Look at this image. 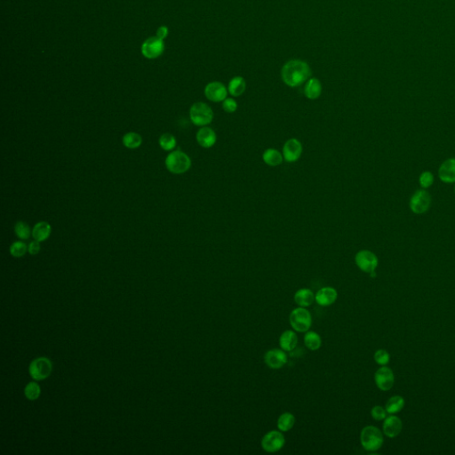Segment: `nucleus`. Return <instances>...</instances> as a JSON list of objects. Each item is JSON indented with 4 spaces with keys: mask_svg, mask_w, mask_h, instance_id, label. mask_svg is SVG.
Returning <instances> with one entry per match:
<instances>
[{
    "mask_svg": "<svg viewBox=\"0 0 455 455\" xmlns=\"http://www.w3.org/2000/svg\"><path fill=\"white\" fill-rule=\"evenodd\" d=\"M311 70L306 61L291 60L284 63L281 70V78L286 86L297 88L309 80Z\"/></svg>",
    "mask_w": 455,
    "mask_h": 455,
    "instance_id": "1",
    "label": "nucleus"
},
{
    "mask_svg": "<svg viewBox=\"0 0 455 455\" xmlns=\"http://www.w3.org/2000/svg\"><path fill=\"white\" fill-rule=\"evenodd\" d=\"M360 442L364 450L368 452L378 451L383 445V435L376 427L366 426L362 429L360 434Z\"/></svg>",
    "mask_w": 455,
    "mask_h": 455,
    "instance_id": "2",
    "label": "nucleus"
},
{
    "mask_svg": "<svg viewBox=\"0 0 455 455\" xmlns=\"http://www.w3.org/2000/svg\"><path fill=\"white\" fill-rule=\"evenodd\" d=\"M53 363L46 357H40L31 361L29 366V373L36 381L46 380L53 372Z\"/></svg>",
    "mask_w": 455,
    "mask_h": 455,
    "instance_id": "3",
    "label": "nucleus"
},
{
    "mask_svg": "<svg viewBox=\"0 0 455 455\" xmlns=\"http://www.w3.org/2000/svg\"><path fill=\"white\" fill-rule=\"evenodd\" d=\"M290 324L298 333H306L311 327L312 317L306 308L298 307L291 312L289 317Z\"/></svg>",
    "mask_w": 455,
    "mask_h": 455,
    "instance_id": "4",
    "label": "nucleus"
},
{
    "mask_svg": "<svg viewBox=\"0 0 455 455\" xmlns=\"http://www.w3.org/2000/svg\"><path fill=\"white\" fill-rule=\"evenodd\" d=\"M166 166L171 173L175 175H182L190 168L191 160L187 154L181 150H176L167 156Z\"/></svg>",
    "mask_w": 455,
    "mask_h": 455,
    "instance_id": "5",
    "label": "nucleus"
},
{
    "mask_svg": "<svg viewBox=\"0 0 455 455\" xmlns=\"http://www.w3.org/2000/svg\"><path fill=\"white\" fill-rule=\"evenodd\" d=\"M189 117L195 126L206 127L213 121L214 112L210 106L200 101L191 106L189 110Z\"/></svg>",
    "mask_w": 455,
    "mask_h": 455,
    "instance_id": "6",
    "label": "nucleus"
},
{
    "mask_svg": "<svg viewBox=\"0 0 455 455\" xmlns=\"http://www.w3.org/2000/svg\"><path fill=\"white\" fill-rule=\"evenodd\" d=\"M355 262L357 266L363 272L370 274L372 277H375V270L378 267V258L376 255L369 250H361L355 256Z\"/></svg>",
    "mask_w": 455,
    "mask_h": 455,
    "instance_id": "7",
    "label": "nucleus"
},
{
    "mask_svg": "<svg viewBox=\"0 0 455 455\" xmlns=\"http://www.w3.org/2000/svg\"><path fill=\"white\" fill-rule=\"evenodd\" d=\"M285 444V438L283 432L278 430H271L265 434L262 438V447L267 453H276L280 451Z\"/></svg>",
    "mask_w": 455,
    "mask_h": 455,
    "instance_id": "8",
    "label": "nucleus"
},
{
    "mask_svg": "<svg viewBox=\"0 0 455 455\" xmlns=\"http://www.w3.org/2000/svg\"><path fill=\"white\" fill-rule=\"evenodd\" d=\"M431 205V197L427 190H417L410 200V208L411 212L417 215L424 214L429 210Z\"/></svg>",
    "mask_w": 455,
    "mask_h": 455,
    "instance_id": "9",
    "label": "nucleus"
},
{
    "mask_svg": "<svg viewBox=\"0 0 455 455\" xmlns=\"http://www.w3.org/2000/svg\"><path fill=\"white\" fill-rule=\"evenodd\" d=\"M374 381L380 390L388 391L394 385V373L390 368L384 365L377 370L374 374Z\"/></svg>",
    "mask_w": 455,
    "mask_h": 455,
    "instance_id": "10",
    "label": "nucleus"
},
{
    "mask_svg": "<svg viewBox=\"0 0 455 455\" xmlns=\"http://www.w3.org/2000/svg\"><path fill=\"white\" fill-rule=\"evenodd\" d=\"M228 89L222 82L215 81L206 85L205 95L211 101L221 102L224 101L228 95Z\"/></svg>",
    "mask_w": 455,
    "mask_h": 455,
    "instance_id": "11",
    "label": "nucleus"
},
{
    "mask_svg": "<svg viewBox=\"0 0 455 455\" xmlns=\"http://www.w3.org/2000/svg\"><path fill=\"white\" fill-rule=\"evenodd\" d=\"M264 362L272 369H280L287 363V355L282 349H273L264 355Z\"/></svg>",
    "mask_w": 455,
    "mask_h": 455,
    "instance_id": "12",
    "label": "nucleus"
},
{
    "mask_svg": "<svg viewBox=\"0 0 455 455\" xmlns=\"http://www.w3.org/2000/svg\"><path fill=\"white\" fill-rule=\"evenodd\" d=\"M302 144L297 139H289L283 147V157L286 162L293 163L302 157Z\"/></svg>",
    "mask_w": 455,
    "mask_h": 455,
    "instance_id": "13",
    "label": "nucleus"
},
{
    "mask_svg": "<svg viewBox=\"0 0 455 455\" xmlns=\"http://www.w3.org/2000/svg\"><path fill=\"white\" fill-rule=\"evenodd\" d=\"M164 51V44L161 40L158 38H150L146 40L142 46L141 52L143 55L149 59H154L159 56Z\"/></svg>",
    "mask_w": 455,
    "mask_h": 455,
    "instance_id": "14",
    "label": "nucleus"
},
{
    "mask_svg": "<svg viewBox=\"0 0 455 455\" xmlns=\"http://www.w3.org/2000/svg\"><path fill=\"white\" fill-rule=\"evenodd\" d=\"M338 292L336 289L331 286H324L319 289L315 294V302L322 307L331 306L336 302Z\"/></svg>",
    "mask_w": 455,
    "mask_h": 455,
    "instance_id": "15",
    "label": "nucleus"
},
{
    "mask_svg": "<svg viewBox=\"0 0 455 455\" xmlns=\"http://www.w3.org/2000/svg\"><path fill=\"white\" fill-rule=\"evenodd\" d=\"M197 141L203 148H212L216 143L217 136L210 127H203L197 133Z\"/></svg>",
    "mask_w": 455,
    "mask_h": 455,
    "instance_id": "16",
    "label": "nucleus"
},
{
    "mask_svg": "<svg viewBox=\"0 0 455 455\" xmlns=\"http://www.w3.org/2000/svg\"><path fill=\"white\" fill-rule=\"evenodd\" d=\"M402 421L397 416L386 417L383 422V432L388 438H396L402 430Z\"/></svg>",
    "mask_w": 455,
    "mask_h": 455,
    "instance_id": "17",
    "label": "nucleus"
},
{
    "mask_svg": "<svg viewBox=\"0 0 455 455\" xmlns=\"http://www.w3.org/2000/svg\"><path fill=\"white\" fill-rule=\"evenodd\" d=\"M438 175L446 183L455 182V158H449L443 163L439 167Z\"/></svg>",
    "mask_w": 455,
    "mask_h": 455,
    "instance_id": "18",
    "label": "nucleus"
},
{
    "mask_svg": "<svg viewBox=\"0 0 455 455\" xmlns=\"http://www.w3.org/2000/svg\"><path fill=\"white\" fill-rule=\"evenodd\" d=\"M298 344L297 334L293 330H286L279 337V346L285 352L293 351Z\"/></svg>",
    "mask_w": 455,
    "mask_h": 455,
    "instance_id": "19",
    "label": "nucleus"
},
{
    "mask_svg": "<svg viewBox=\"0 0 455 455\" xmlns=\"http://www.w3.org/2000/svg\"><path fill=\"white\" fill-rule=\"evenodd\" d=\"M293 299H294V302L297 304L298 306L308 308L315 302V294L311 289H299L294 294Z\"/></svg>",
    "mask_w": 455,
    "mask_h": 455,
    "instance_id": "20",
    "label": "nucleus"
},
{
    "mask_svg": "<svg viewBox=\"0 0 455 455\" xmlns=\"http://www.w3.org/2000/svg\"><path fill=\"white\" fill-rule=\"evenodd\" d=\"M322 93V84L316 78L309 79L304 87V94L310 100H316Z\"/></svg>",
    "mask_w": 455,
    "mask_h": 455,
    "instance_id": "21",
    "label": "nucleus"
},
{
    "mask_svg": "<svg viewBox=\"0 0 455 455\" xmlns=\"http://www.w3.org/2000/svg\"><path fill=\"white\" fill-rule=\"evenodd\" d=\"M51 231H52V228L48 223L40 222L39 224H36L33 228L32 236L35 240L43 242L48 238L49 236L51 235Z\"/></svg>",
    "mask_w": 455,
    "mask_h": 455,
    "instance_id": "22",
    "label": "nucleus"
},
{
    "mask_svg": "<svg viewBox=\"0 0 455 455\" xmlns=\"http://www.w3.org/2000/svg\"><path fill=\"white\" fill-rule=\"evenodd\" d=\"M245 88H246V82H245V79L240 76H236L229 81L228 91L232 96L238 97L241 96L245 92Z\"/></svg>",
    "mask_w": 455,
    "mask_h": 455,
    "instance_id": "23",
    "label": "nucleus"
},
{
    "mask_svg": "<svg viewBox=\"0 0 455 455\" xmlns=\"http://www.w3.org/2000/svg\"><path fill=\"white\" fill-rule=\"evenodd\" d=\"M263 161L270 167H277L283 163V155L275 149H268L263 155Z\"/></svg>",
    "mask_w": 455,
    "mask_h": 455,
    "instance_id": "24",
    "label": "nucleus"
},
{
    "mask_svg": "<svg viewBox=\"0 0 455 455\" xmlns=\"http://www.w3.org/2000/svg\"><path fill=\"white\" fill-rule=\"evenodd\" d=\"M295 416L293 413L285 411L282 413L278 419H277V429H279L282 432H287L289 430L293 429V426L295 424Z\"/></svg>",
    "mask_w": 455,
    "mask_h": 455,
    "instance_id": "25",
    "label": "nucleus"
},
{
    "mask_svg": "<svg viewBox=\"0 0 455 455\" xmlns=\"http://www.w3.org/2000/svg\"><path fill=\"white\" fill-rule=\"evenodd\" d=\"M304 344L306 346L307 349L316 351L321 348L322 339L319 334L314 331H308L304 335Z\"/></svg>",
    "mask_w": 455,
    "mask_h": 455,
    "instance_id": "26",
    "label": "nucleus"
},
{
    "mask_svg": "<svg viewBox=\"0 0 455 455\" xmlns=\"http://www.w3.org/2000/svg\"><path fill=\"white\" fill-rule=\"evenodd\" d=\"M141 143H142V138L137 133L130 132V133L126 134L123 137V144L128 149H137L140 147Z\"/></svg>",
    "mask_w": 455,
    "mask_h": 455,
    "instance_id": "27",
    "label": "nucleus"
},
{
    "mask_svg": "<svg viewBox=\"0 0 455 455\" xmlns=\"http://www.w3.org/2000/svg\"><path fill=\"white\" fill-rule=\"evenodd\" d=\"M405 406V400L401 396H394L390 398L386 404V411L390 414H395L401 411Z\"/></svg>",
    "mask_w": 455,
    "mask_h": 455,
    "instance_id": "28",
    "label": "nucleus"
},
{
    "mask_svg": "<svg viewBox=\"0 0 455 455\" xmlns=\"http://www.w3.org/2000/svg\"><path fill=\"white\" fill-rule=\"evenodd\" d=\"M41 395V388L37 381L29 382L24 388V396L30 401H35Z\"/></svg>",
    "mask_w": 455,
    "mask_h": 455,
    "instance_id": "29",
    "label": "nucleus"
},
{
    "mask_svg": "<svg viewBox=\"0 0 455 455\" xmlns=\"http://www.w3.org/2000/svg\"><path fill=\"white\" fill-rule=\"evenodd\" d=\"M28 246L24 242L16 241L10 246V254L15 258H21L26 254Z\"/></svg>",
    "mask_w": 455,
    "mask_h": 455,
    "instance_id": "30",
    "label": "nucleus"
},
{
    "mask_svg": "<svg viewBox=\"0 0 455 455\" xmlns=\"http://www.w3.org/2000/svg\"><path fill=\"white\" fill-rule=\"evenodd\" d=\"M159 145L164 150H172L176 146V140L175 136L171 134H164L159 138Z\"/></svg>",
    "mask_w": 455,
    "mask_h": 455,
    "instance_id": "31",
    "label": "nucleus"
},
{
    "mask_svg": "<svg viewBox=\"0 0 455 455\" xmlns=\"http://www.w3.org/2000/svg\"><path fill=\"white\" fill-rule=\"evenodd\" d=\"M14 232L19 238L26 240L31 236V228L24 222H18L15 224Z\"/></svg>",
    "mask_w": 455,
    "mask_h": 455,
    "instance_id": "32",
    "label": "nucleus"
},
{
    "mask_svg": "<svg viewBox=\"0 0 455 455\" xmlns=\"http://www.w3.org/2000/svg\"><path fill=\"white\" fill-rule=\"evenodd\" d=\"M390 354L385 350H377L374 353V360L378 364L384 366L390 362Z\"/></svg>",
    "mask_w": 455,
    "mask_h": 455,
    "instance_id": "33",
    "label": "nucleus"
},
{
    "mask_svg": "<svg viewBox=\"0 0 455 455\" xmlns=\"http://www.w3.org/2000/svg\"><path fill=\"white\" fill-rule=\"evenodd\" d=\"M419 182H420V185L422 188H429L434 182V176L432 175V173H430L429 171L423 172L420 175Z\"/></svg>",
    "mask_w": 455,
    "mask_h": 455,
    "instance_id": "34",
    "label": "nucleus"
},
{
    "mask_svg": "<svg viewBox=\"0 0 455 455\" xmlns=\"http://www.w3.org/2000/svg\"><path fill=\"white\" fill-rule=\"evenodd\" d=\"M371 415H372L374 420H378V421L385 420L386 417H387V411L382 407L375 406V407H372Z\"/></svg>",
    "mask_w": 455,
    "mask_h": 455,
    "instance_id": "35",
    "label": "nucleus"
},
{
    "mask_svg": "<svg viewBox=\"0 0 455 455\" xmlns=\"http://www.w3.org/2000/svg\"><path fill=\"white\" fill-rule=\"evenodd\" d=\"M223 108L228 113H234L237 110V103L232 98H226L223 101Z\"/></svg>",
    "mask_w": 455,
    "mask_h": 455,
    "instance_id": "36",
    "label": "nucleus"
},
{
    "mask_svg": "<svg viewBox=\"0 0 455 455\" xmlns=\"http://www.w3.org/2000/svg\"><path fill=\"white\" fill-rule=\"evenodd\" d=\"M40 242L37 240L31 242L30 245L28 246L29 254H31V255H36V254H39L40 252V250H41V246H40Z\"/></svg>",
    "mask_w": 455,
    "mask_h": 455,
    "instance_id": "37",
    "label": "nucleus"
},
{
    "mask_svg": "<svg viewBox=\"0 0 455 455\" xmlns=\"http://www.w3.org/2000/svg\"><path fill=\"white\" fill-rule=\"evenodd\" d=\"M167 33H168V30L167 27H161L158 29V32H157V38L163 40L167 37Z\"/></svg>",
    "mask_w": 455,
    "mask_h": 455,
    "instance_id": "38",
    "label": "nucleus"
},
{
    "mask_svg": "<svg viewBox=\"0 0 455 455\" xmlns=\"http://www.w3.org/2000/svg\"></svg>",
    "mask_w": 455,
    "mask_h": 455,
    "instance_id": "39",
    "label": "nucleus"
}]
</instances>
